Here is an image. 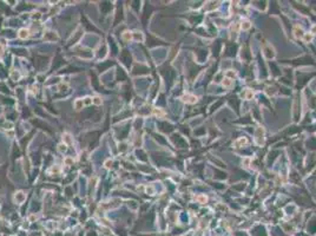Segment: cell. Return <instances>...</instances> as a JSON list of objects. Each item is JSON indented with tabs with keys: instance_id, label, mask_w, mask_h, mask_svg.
<instances>
[{
	"instance_id": "cell-1",
	"label": "cell",
	"mask_w": 316,
	"mask_h": 236,
	"mask_svg": "<svg viewBox=\"0 0 316 236\" xmlns=\"http://www.w3.org/2000/svg\"><path fill=\"white\" fill-rule=\"evenodd\" d=\"M27 36H28V31L27 30H20V33H19L20 38H26Z\"/></svg>"
},
{
	"instance_id": "cell-2",
	"label": "cell",
	"mask_w": 316,
	"mask_h": 236,
	"mask_svg": "<svg viewBox=\"0 0 316 236\" xmlns=\"http://www.w3.org/2000/svg\"><path fill=\"white\" fill-rule=\"evenodd\" d=\"M81 105H83V100H77V102H76V109H77V110H79Z\"/></svg>"
},
{
	"instance_id": "cell-3",
	"label": "cell",
	"mask_w": 316,
	"mask_h": 236,
	"mask_svg": "<svg viewBox=\"0 0 316 236\" xmlns=\"http://www.w3.org/2000/svg\"><path fill=\"white\" fill-rule=\"evenodd\" d=\"M59 150H60V151H65V150H66V145H65V144L64 145H63V144L59 145Z\"/></svg>"
},
{
	"instance_id": "cell-4",
	"label": "cell",
	"mask_w": 316,
	"mask_h": 236,
	"mask_svg": "<svg viewBox=\"0 0 316 236\" xmlns=\"http://www.w3.org/2000/svg\"><path fill=\"white\" fill-rule=\"evenodd\" d=\"M93 102H94V103H96V104H100V103H102V100H100V98H98V97H96V98H94V100H93Z\"/></svg>"
},
{
	"instance_id": "cell-5",
	"label": "cell",
	"mask_w": 316,
	"mask_h": 236,
	"mask_svg": "<svg viewBox=\"0 0 316 236\" xmlns=\"http://www.w3.org/2000/svg\"><path fill=\"white\" fill-rule=\"evenodd\" d=\"M85 103H86V104H90V103H91V100H90V98H86Z\"/></svg>"
}]
</instances>
